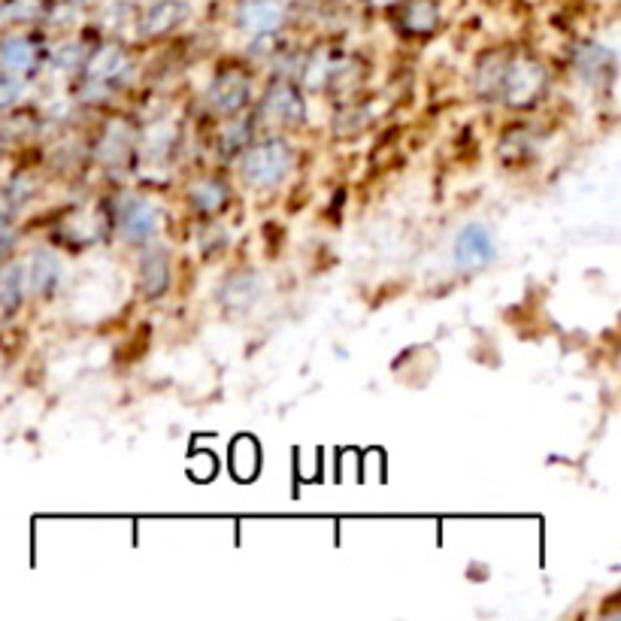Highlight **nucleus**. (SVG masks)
Masks as SVG:
<instances>
[{"mask_svg": "<svg viewBox=\"0 0 621 621\" xmlns=\"http://www.w3.org/2000/svg\"><path fill=\"white\" fill-rule=\"evenodd\" d=\"M10 246H13V228L4 216H0V258L10 252Z\"/></svg>", "mask_w": 621, "mask_h": 621, "instance_id": "2eb2a0df", "label": "nucleus"}, {"mask_svg": "<svg viewBox=\"0 0 621 621\" xmlns=\"http://www.w3.org/2000/svg\"><path fill=\"white\" fill-rule=\"evenodd\" d=\"M194 203H197V210L213 213L225 203V188L219 182H203V185L194 188Z\"/></svg>", "mask_w": 621, "mask_h": 621, "instance_id": "f8f14e48", "label": "nucleus"}, {"mask_svg": "<svg viewBox=\"0 0 621 621\" xmlns=\"http://www.w3.org/2000/svg\"><path fill=\"white\" fill-rule=\"evenodd\" d=\"M155 228H158V213L152 210L149 203H143V200L131 203L128 210H125V216H122V231L134 243L149 240L155 234Z\"/></svg>", "mask_w": 621, "mask_h": 621, "instance_id": "20e7f679", "label": "nucleus"}, {"mask_svg": "<svg viewBox=\"0 0 621 621\" xmlns=\"http://www.w3.org/2000/svg\"><path fill=\"white\" fill-rule=\"evenodd\" d=\"M264 110H267L270 119L288 125V122H297V119L303 116V103H300V97H297L291 88H276V91L267 97Z\"/></svg>", "mask_w": 621, "mask_h": 621, "instance_id": "39448f33", "label": "nucleus"}, {"mask_svg": "<svg viewBox=\"0 0 621 621\" xmlns=\"http://www.w3.org/2000/svg\"><path fill=\"white\" fill-rule=\"evenodd\" d=\"M19 294H22L19 270H7L4 276H0V303L13 306V303H19Z\"/></svg>", "mask_w": 621, "mask_h": 621, "instance_id": "ddd939ff", "label": "nucleus"}, {"mask_svg": "<svg viewBox=\"0 0 621 621\" xmlns=\"http://www.w3.org/2000/svg\"><path fill=\"white\" fill-rule=\"evenodd\" d=\"M58 279H61V264H58V258L49 255V252L37 255V258H34V270H31V282H34V288H37V291H49V288H55Z\"/></svg>", "mask_w": 621, "mask_h": 621, "instance_id": "9d476101", "label": "nucleus"}, {"mask_svg": "<svg viewBox=\"0 0 621 621\" xmlns=\"http://www.w3.org/2000/svg\"><path fill=\"white\" fill-rule=\"evenodd\" d=\"M494 237L485 225H467L455 240V261L467 270H479L494 261Z\"/></svg>", "mask_w": 621, "mask_h": 621, "instance_id": "f03ea898", "label": "nucleus"}, {"mask_svg": "<svg viewBox=\"0 0 621 621\" xmlns=\"http://www.w3.org/2000/svg\"><path fill=\"white\" fill-rule=\"evenodd\" d=\"M282 22V10L270 0H249V4L240 7V25L249 31V34H270L276 31Z\"/></svg>", "mask_w": 621, "mask_h": 621, "instance_id": "7ed1b4c3", "label": "nucleus"}, {"mask_svg": "<svg viewBox=\"0 0 621 621\" xmlns=\"http://www.w3.org/2000/svg\"><path fill=\"white\" fill-rule=\"evenodd\" d=\"M246 94H249L246 79H240V76H234V73L222 76V79L213 85V103H216L219 110H225V113L240 110V107H243V100H246Z\"/></svg>", "mask_w": 621, "mask_h": 621, "instance_id": "423d86ee", "label": "nucleus"}, {"mask_svg": "<svg viewBox=\"0 0 621 621\" xmlns=\"http://www.w3.org/2000/svg\"><path fill=\"white\" fill-rule=\"evenodd\" d=\"M200 461H203V464L191 461V473H194L197 479H213V473H216V461H213V455H200Z\"/></svg>", "mask_w": 621, "mask_h": 621, "instance_id": "4468645a", "label": "nucleus"}, {"mask_svg": "<svg viewBox=\"0 0 621 621\" xmlns=\"http://www.w3.org/2000/svg\"><path fill=\"white\" fill-rule=\"evenodd\" d=\"M182 7L179 4H170V0H167V4H161V7H155L152 13H149V19H146V31L149 34H158V31H167L170 25H176L179 19H182Z\"/></svg>", "mask_w": 621, "mask_h": 621, "instance_id": "9b49d317", "label": "nucleus"}, {"mask_svg": "<svg viewBox=\"0 0 621 621\" xmlns=\"http://www.w3.org/2000/svg\"><path fill=\"white\" fill-rule=\"evenodd\" d=\"M140 282L149 294H161L167 288V258L164 255H146L140 264Z\"/></svg>", "mask_w": 621, "mask_h": 621, "instance_id": "6e6552de", "label": "nucleus"}, {"mask_svg": "<svg viewBox=\"0 0 621 621\" xmlns=\"http://www.w3.org/2000/svg\"><path fill=\"white\" fill-rule=\"evenodd\" d=\"M0 64H4L7 73L22 76L34 67V46L28 40H10L4 49H0Z\"/></svg>", "mask_w": 621, "mask_h": 621, "instance_id": "0eeeda50", "label": "nucleus"}, {"mask_svg": "<svg viewBox=\"0 0 621 621\" xmlns=\"http://www.w3.org/2000/svg\"><path fill=\"white\" fill-rule=\"evenodd\" d=\"M16 97V88H13V82H4L0 79V107H7V103Z\"/></svg>", "mask_w": 621, "mask_h": 621, "instance_id": "dca6fc26", "label": "nucleus"}, {"mask_svg": "<svg viewBox=\"0 0 621 621\" xmlns=\"http://www.w3.org/2000/svg\"><path fill=\"white\" fill-rule=\"evenodd\" d=\"M291 167V152L282 140H267L261 146H255L246 161H243V176L249 185L255 188H270L276 185L279 179H285Z\"/></svg>", "mask_w": 621, "mask_h": 621, "instance_id": "f257e3e1", "label": "nucleus"}, {"mask_svg": "<svg viewBox=\"0 0 621 621\" xmlns=\"http://www.w3.org/2000/svg\"><path fill=\"white\" fill-rule=\"evenodd\" d=\"M231 464H234V473L240 479H252L255 470H258V446H255V440L240 437L234 443V449H231Z\"/></svg>", "mask_w": 621, "mask_h": 621, "instance_id": "1a4fd4ad", "label": "nucleus"}]
</instances>
